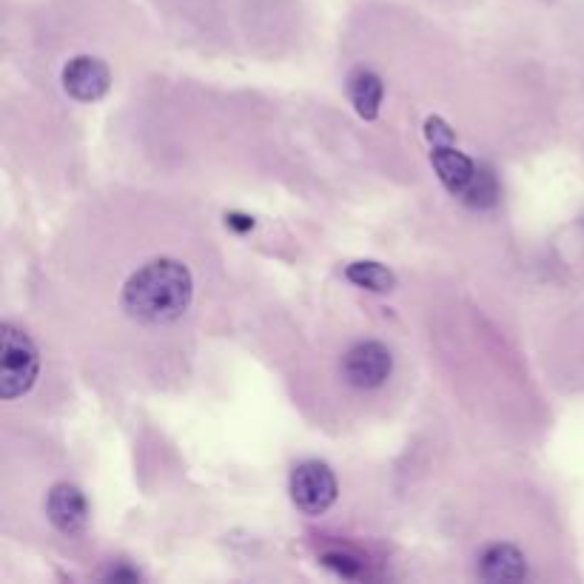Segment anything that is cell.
Segmentation results:
<instances>
[{
    "label": "cell",
    "instance_id": "1",
    "mask_svg": "<svg viewBox=\"0 0 584 584\" xmlns=\"http://www.w3.org/2000/svg\"><path fill=\"white\" fill-rule=\"evenodd\" d=\"M194 297L191 271L180 260L157 257L137 268L123 285L120 305L132 320L143 325H169L189 311Z\"/></svg>",
    "mask_w": 584,
    "mask_h": 584
},
{
    "label": "cell",
    "instance_id": "2",
    "mask_svg": "<svg viewBox=\"0 0 584 584\" xmlns=\"http://www.w3.org/2000/svg\"><path fill=\"white\" fill-rule=\"evenodd\" d=\"M0 340H3V348H0V396L9 402V399H18V396L32 391L40 371V357L35 342L9 322H3Z\"/></svg>",
    "mask_w": 584,
    "mask_h": 584
},
{
    "label": "cell",
    "instance_id": "3",
    "mask_svg": "<svg viewBox=\"0 0 584 584\" xmlns=\"http://www.w3.org/2000/svg\"><path fill=\"white\" fill-rule=\"evenodd\" d=\"M337 476L325 462H302L291 473V499L305 516H322L325 510L337 502Z\"/></svg>",
    "mask_w": 584,
    "mask_h": 584
},
{
    "label": "cell",
    "instance_id": "4",
    "mask_svg": "<svg viewBox=\"0 0 584 584\" xmlns=\"http://www.w3.org/2000/svg\"><path fill=\"white\" fill-rule=\"evenodd\" d=\"M391 368H394L391 351L377 340L357 342L342 357V377L359 391H374L385 385V379L391 377Z\"/></svg>",
    "mask_w": 584,
    "mask_h": 584
},
{
    "label": "cell",
    "instance_id": "5",
    "mask_svg": "<svg viewBox=\"0 0 584 584\" xmlns=\"http://www.w3.org/2000/svg\"><path fill=\"white\" fill-rule=\"evenodd\" d=\"M112 86V72L103 60L80 55L63 69V89L80 103H97Z\"/></svg>",
    "mask_w": 584,
    "mask_h": 584
},
{
    "label": "cell",
    "instance_id": "6",
    "mask_svg": "<svg viewBox=\"0 0 584 584\" xmlns=\"http://www.w3.org/2000/svg\"><path fill=\"white\" fill-rule=\"evenodd\" d=\"M46 516L63 536H77L89 525V502L80 488L69 482H57L46 493Z\"/></svg>",
    "mask_w": 584,
    "mask_h": 584
},
{
    "label": "cell",
    "instance_id": "7",
    "mask_svg": "<svg viewBox=\"0 0 584 584\" xmlns=\"http://www.w3.org/2000/svg\"><path fill=\"white\" fill-rule=\"evenodd\" d=\"M431 163H434L436 177L442 180V186L451 191L453 197H468L479 177V169L465 151H459L453 143H442L431 151Z\"/></svg>",
    "mask_w": 584,
    "mask_h": 584
},
{
    "label": "cell",
    "instance_id": "8",
    "mask_svg": "<svg viewBox=\"0 0 584 584\" xmlns=\"http://www.w3.org/2000/svg\"><path fill=\"white\" fill-rule=\"evenodd\" d=\"M479 576L488 582H522L528 576L525 553L510 542H496L479 556Z\"/></svg>",
    "mask_w": 584,
    "mask_h": 584
},
{
    "label": "cell",
    "instance_id": "9",
    "mask_svg": "<svg viewBox=\"0 0 584 584\" xmlns=\"http://www.w3.org/2000/svg\"><path fill=\"white\" fill-rule=\"evenodd\" d=\"M345 92L348 100L354 103V109L362 120H377L379 106H382V95H385V86H382V77L365 66L354 69L348 80H345Z\"/></svg>",
    "mask_w": 584,
    "mask_h": 584
},
{
    "label": "cell",
    "instance_id": "10",
    "mask_svg": "<svg viewBox=\"0 0 584 584\" xmlns=\"http://www.w3.org/2000/svg\"><path fill=\"white\" fill-rule=\"evenodd\" d=\"M345 277H348V283L359 285V288H368V291H377V294H385V291L396 288L394 271H388L385 265L371 263V260L351 263L345 268Z\"/></svg>",
    "mask_w": 584,
    "mask_h": 584
},
{
    "label": "cell",
    "instance_id": "11",
    "mask_svg": "<svg viewBox=\"0 0 584 584\" xmlns=\"http://www.w3.org/2000/svg\"><path fill=\"white\" fill-rule=\"evenodd\" d=\"M425 134H428V140H431L434 146L453 143V129L445 120H439V117H428V120H425Z\"/></svg>",
    "mask_w": 584,
    "mask_h": 584
},
{
    "label": "cell",
    "instance_id": "12",
    "mask_svg": "<svg viewBox=\"0 0 584 584\" xmlns=\"http://www.w3.org/2000/svg\"><path fill=\"white\" fill-rule=\"evenodd\" d=\"M325 565L334 567V570H340L342 576H348V579L359 576L357 559H351V556H342V553H328V556H325Z\"/></svg>",
    "mask_w": 584,
    "mask_h": 584
},
{
    "label": "cell",
    "instance_id": "13",
    "mask_svg": "<svg viewBox=\"0 0 584 584\" xmlns=\"http://www.w3.org/2000/svg\"><path fill=\"white\" fill-rule=\"evenodd\" d=\"M228 223L237 228V231H248V228L254 226V220H248V217H243V214H231V217H228Z\"/></svg>",
    "mask_w": 584,
    "mask_h": 584
}]
</instances>
